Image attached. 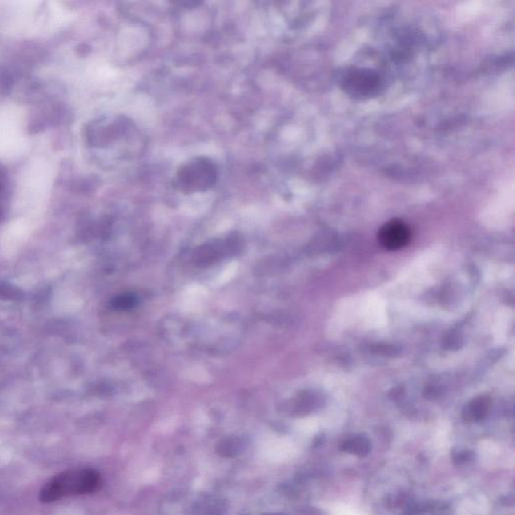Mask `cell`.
Wrapping results in <instances>:
<instances>
[{
	"instance_id": "obj_6",
	"label": "cell",
	"mask_w": 515,
	"mask_h": 515,
	"mask_svg": "<svg viewBox=\"0 0 515 515\" xmlns=\"http://www.w3.org/2000/svg\"><path fill=\"white\" fill-rule=\"evenodd\" d=\"M10 200V182L6 170L0 165V222L3 220L8 211Z\"/></svg>"
},
{
	"instance_id": "obj_5",
	"label": "cell",
	"mask_w": 515,
	"mask_h": 515,
	"mask_svg": "<svg viewBox=\"0 0 515 515\" xmlns=\"http://www.w3.org/2000/svg\"><path fill=\"white\" fill-rule=\"evenodd\" d=\"M371 442L364 436H355L346 440L341 446V450L357 457H366L371 452Z\"/></svg>"
},
{
	"instance_id": "obj_2",
	"label": "cell",
	"mask_w": 515,
	"mask_h": 515,
	"mask_svg": "<svg viewBox=\"0 0 515 515\" xmlns=\"http://www.w3.org/2000/svg\"><path fill=\"white\" fill-rule=\"evenodd\" d=\"M216 163L207 157L191 159L177 170L174 184L184 193H197L213 188L218 181Z\"/></svg>"
},
{
	"instance_id": "obj_3",
	"label": "cell",
	"mask_w": 515,
	"mask_h": 515,
	"mask_svg": "<svg viewBox=\"0 0 515 515\" xmlns=\"http://www.w3.org/2000/svg\"><path fill=\"white\" fill-rule=\"evenodd\" d=\"M411 239L409 227L403 221L393 220L382 225L378 232V241L387 250L402 249Z\"/></svg>"
},
{
	"instance_id": "obj_1",
	"label": "cell",
	"mask_w": 515,
	"mask_h": 515,
	"mask_svg": "<svg viewBox=\"0 0 515 515\" xmlns=\"http://www.w3.org/2000/svg\"><path fill=\"white\" fill-rule=\"evenodd\" d=\"M101 478L93 469L66 471L54 476L40 491L43 502H54L72 495H82L99 488Z\"/></svg>"
},
{
	"instance_id": "obj_10",
	"label": "cell",
	"mask_w": 515,
	"mask_h": 515,
	"mask_svg": "<svg viewBox=\"0 0 515 515\" xmlns=\"http://www.w3.org/2000/svg\"><path fill=\"white\" fill-rule=\"evenodd\" d=\"M267 515H282V514H267Z\"/></svg>"
},
{
	"instance_id": "obj_8",
	"label": "cell",
	"mask_w": 515,
	"mask_h": 515,
	"mask_svg": "<svg viewBox=\"0 0 515 515\" xmlns=\"http://www.w3.org/2000/svg\"><path fill=\"white\" fill-rule=\"evenodd\" d=\"M113 303L116 308L122 310L131 309L132 307L137 304V298H136L135 295L127 294V295L119 296V297L116 298V300Z\"/></svg>"
},
{
	"instance_id": "obj_9",
	"label": "cell",
	"mask_w": 515,
	"mask_h": 515,
	"mask_svg": "<svg viewBox=\"0 0 515 515\" xmlns=\"http://www.w3.org/2000/svg\"><path fill=\"white\" fill-rule=\"evenodd\" d=\"M473 457L474 453L468 450L458 451V452L453 454V460H454L456 464L466 463V462L472 460Z\"/></svg>"
},
{
	"instance_id": "obj_7",
	"label": "cell",
	"mask_w": 515,
	"mask_h": 515,
	"mask_svg": "<svg viewBox=\"0 0 515 515\" xmlns=\"http://www.w3.org/2000/svg\"><path fill=\"white\" fill-rule=\"evenodd\" d=\"M218 450L220 454L225 456V457H232V456L238 454L239 450H240V444L236 440L227 439L221 443Z\"/></svg>"
},
{
	"instance_id": "obj_4",
	"label": "cell",
	"mask_w": 515,
	"mask_h": 515,
	"mask_svg": "<svg viewBox=\"0 0 515 515\" xmlns=\"http://www.w3.org/2000/svg\"><path fill=\"white\" fill-rule=\"evenodd\" d=\"M490 401L484 396L475 398L465 407L463 418L467 421H479L488 414Z\"/></svg>"
}]
</instances>
